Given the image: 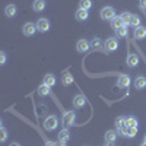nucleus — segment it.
Listing matches in <instances>:
<instances>
[{
  "instance_id": "7ed1b4c3",
  "label": "nucleus",
  "mask_w": 146,
  "mask_h": 146,
  "mask_svg": "<svg viewBox=\"0 0 146 146\" xmlns=\"http://www.w3.org/2000/svg\"><path fill=\"white\" fill-rule=\"evenodd\" d=\"M75 118H76L75 111H67V113H64V115H63V126H64V129H69L70 126H73V123H75Z\"/></svg>"
},
{
  "instance_id": "bb28decb",
  "label": "nucleus",
  "mask_w": 146,
  "mask_h": 146,
  "mask_svg": "<svg viewBox=\"0 0 146 146\" xmlns=\"http://www.w3.org/2000/svg\"><path fill=\"white\" fill-rule=\"evenodd\" d=\"M91 47L94 48V50H98V48H101V40L100 38H92V41H91Z\"/></svg>"
},
{
  "instance_id": "f03ea898",
  "label": "nucleus",
  "mask_w": 146,
  "mask_h": 146,
  "mask_svg": "<svg viewBox=\"0 0 146 146\" xmlns=\"http://www.w3.org/2000/svg\"><path fill=\"white\" fill-rule=\"evenodd\" d=\"M100 15H101V19L102 21H110V22H111L115 18V10L111 6H105V7L101 9V13Z\"/></svg>"
},
{
  "instance_id": "39448f33",
  "label": "nucleus",
  "mask_w": 146,
  "mask_h": 146,
  "mask_svg": "<svg viewBox=\"0 0 146 146\" xmlns=\"http://www.w3.org/2000/svg\"><path fill=\"white\" fill-rule=\"evenodd\" d=\"M36 28H38L40 32H47L50 29V21L45 19V18H40L36 21Z\"/></svg>"
},
{
  "instance_id": "1a4fd4ad",
  "label": "nucleus",
  "mask_w": 146,
  "mask_h": 146,
  "mask_svg": "<svg viewBox=\"0 0 146 146\" xmlns=\"http://www.w3.org/2000/svg\"><path fill=\"white\" fill-rule=\"evenodd\" d=\"M75 18H76V21H79V22H85L88 18H89V10H85V9H78L76 10V13H75Z\"/></svg>"
},
{
  "instance_id": "9b49d317",
  "label": "nucleus",
  "mask_w": 146,
  "mask_h": 146,
  "mask_svg": "<svg viewBox=\"0 0 146 146\" xmlns=\"http://www.w3.org/2000/svg\"><path fill=\"white\" fill-rule=\"evenodd\" d=\"M139 64V56L135 54V53H131L127 56V66L129 67H136Z\"/></svg>"
},
{
  "instance_id": "4be33fe9",
  "label": "nucleus",
  "mask_w": 146,
  "mask_h": 146,
  "mask_svg": "<svg viewBox=\"0 0 146 146\" xmlns=\"http://www.w3.org/2000/svg\"><path fill=\"white\" fill-rule=\"evenodd\" d=\"M126 126L127 127H137V118L133 117V115L126 117Z\"/></svg>"
},
{
  "instance_id": "473e14b6",
  "label": "nucleus",
  "mask_w": 146,
  "mask_h": 146,
  "mask_svg": "<svg viewBox=\"0 0 146 146\" xmlns=\"http://www.w3.org/2000/svg\"><path fill=\"white\" fill-rule=\"evenodd\" d=\"M140 6L146 9V0H140Z\"/></svg>"
},
{
  "instance_id": "0eeeda50",
  "label": "nucleus",
  "mask_w": 146,
  "mask_h": 146,
  "mask_svg": "<svg viewBox=\"0 0 146 146\" xmlns=\"http://www.w3.org/2000/svg\"><path fill=\"white\" fill-rule=\"evenodd\" d=\"M130 85V78L127 75H120L118 79H117V86L120 89H124V88H129Z\"/></svg>"
},
{
  "instance_id": "cd10ccee",
  "label": "nucleus",
  "mask_w": 146,
  "mask_h": 146,
  "mask_svg": "<svg viewBox=\"0 0 146 146\" xmlns=\"http://www.w3.org/2000/svg\"><path fill=\"white\" fill-rule=\"evenodd\" d=\"M115 126H117V129L124 127V126H126V117H117V120H115Z\"/></svg>"
},
{
  "instance_id": "aec40b11",
  "label": "nucleus",
  "mask_w": 146,
  "mask_h": 146,
  "mask_svg": "<svg viewBox=\"0 0 146 146\" xmlns=\"http://www.w3.org/2000/svg\"><path fill=\"white\" fill-rule=\"evenodd\" d=\"M38 95L40 96H48V95H50V86L45 85V83L40 85V86H38Z\"/></svg>"
},
{
  "instance_id": "a211bd4d",
  "label": "nucleus",
  "mask_w": 146,
  "mask_h": 146,
  "mask_svg": "<svg viewBox=\"0 0 146 146\" xmlns=\"http://www.w3.org/2000/svg\"><path fill=\"white\" fill-rule=\"evenodd\" d=\"M121 27H126L124 22H123V19H121L120 16H115V18L111 21V28H113L114 31H117V29L121 28Z\"/></svg>"
},
{
  "instance_id": "423d86ee",
  "label": "nucleus",
  "mask_w": 146,
  "mask_h": 146,
  "mask_svg": "<svg viewBox=\"0 0 146 146\" xmlns=\"http://www.w3.org/2000/svg\"><path fill=\"white\" fill-rule=\"evenodd\" d=\"M89 48H91V42L86 41V40H79V41L76 42V50H78V53H86Z\"/></svg>"
},
{
  "instance_id": "e433bc0d",
  "label": "nucleus",
  "mask_w": 146,
  "mask_h": 146,
  "mask_svg": "<svg viewBox=\"0 0 146 146\" xmlns=\"http://www.w3.org/2000/svg\"><path fill=\"white\" fill-rule=\"evenodd\" d=\"M140 146H146V143H145V142H143V143H142V145H140Z\"/></svg>"
},
{
  "instance_id": "dca6fc26",
  "label": "nucleus",
  "mask_w": 146,
  "mask_h": 146,
  "mask_svg": "<svg viewBox=\"0 0 146 146\" xmlns=\"http://www.w3.org/2000/svg\"><path fill=\"white\" fill-rule=\"evenodd\" d=\"M47 3H45V0H34V3H32V9L35 12H42L45 9Z\"/></svg>"
},
{
  "instance_id": "c85d7f7f",
  "label": "nucleus",
  "mask_w": 146,
  "mask_h": 146,
  "mask_svg": "<svg viewBox=\"0 0 146 146\" xmlns=\"http://www.w3.org/2000/svg\"><path fill=\"white\" fill-rule=\"evenodd\" d=\"M137 135V127H129V130H127V135H126V137H135Z\"/></svg>"
},
{
  "instance_id": "f8f14e48",
  "label": "nucleus",
  "mask_w": 146,
  "mask_h": 146,
  "mask_svg": "<svg viewBox=\"0 0 146 146\" xmlns=\"http://www.w3.org/2000/svg\"><path fill=\"white\" fill-rule=\"evenodd\" d=\"M136 40H145L146 38V28L145 27H137L135 28V32H133Z\"/></svg>"
},
{
  "instance_id": "ddd939ff",
  "label": "nucleus",
  "mask_w": 146,
  "mask_h": 146,
  "mask_svg": "<svg viewBox=\"0 0 146 146\" xmlns=\"http://www.w3.org/2000/svg\"><path fill=\"white\" fill-rule=\"evenodd\" d=\"M16 13H18V7L15 5H7L5 7V15L7 18H13V16H16Z\"/></svg>"
},
{
  "instance_id": "c756f323",
  "label": "nucleus",
  "mask_w": 146,
  "mask_h": 146,
  "mask_svg": "<svg viewBox=\"0 0 146 146\" xmlns=\"http://www.w3.org/2000/svg\"><path fill=\"white\" fill-rule=\"evenodd\" d=\"M7 140V130L5 127L0 129V142H6Z\"/></svg>"
},
{
  "instance_id": "f257e3e1",
  "label": "nucleus",
  "mask_w": 146,
  "mask_h": 146,
  "mask_svg": "<svg viewBox=\"0 0 146 146\" xmlns=\"http://www.w3.org/2000/svg\"><path fill=\"white\" fill-rule=\"evenodd\" d=\"M57 126H58V118H57L56 115H48V117H45L44 123H42V127H44L45 130H56Z\"/></svg>"
},
{
  "instance_id": "f704fd0d",
  "label": "nucleus",
  "mask_w": 146,
  "mask_h": 146,
  "mask_svg": "<svg viewBox=\"0 0 146 146\" xmlns=\"http://www.w3.org/2000/svg\"><path fill=\"white\" fill-rule=\"evenodd\" d=\"M58 146H66V142H60V143H58Z\"/></svg>"
},
{
  "instance_id": "412c9836",
  "label": "nucleus",
  "mask_w": 146,
  "mask_h": 146,
  "mask_svg": "<svg viewBox=\"0 0 146 146\" xmlns=\"http://www.w3.org/2000/svg\"><path fill=\"white\" fill-rule=\"evenodd\" d=\"M62 83L64 85V86H69V85L73 83V76L70 75V73H64V75L62 76Z\"/></svg>"
},
{
  "instance_id": "5701e85b",
  "label": "nucleus",
  "mask_w": 146,
  "mask_h": 146,
  "mask_svg": "<svg viewBox=\"0 0 146 146\" xmlns=\"http://www.w3.org/2000/svg\"><path fill=\"white\" fill-rule=\"evenodd\" d=\"M79 7L85 9V10H89L92 7V0H80V2H79Z\"/></svg>"
},
{
  "instance_id": "393cba45",
  "label": "nucleus",
  "mask_w": 146,
  "mask_h": 146,
  "mask_svg": "<svg viewBox=\"0 0 146 146\" xmlns=\"http://www.w3.org/2000/svg\"><path fill=\"white\" fill-rule=\"evenodd\" d=\"M130 27H135V28L140 27V18H139L137 15H131V19H130Z\"/></svg>"
},
{
  "instance_id": "2f4dec72",
  "label": "nucleus",
  "mask_w": 146,
  "mask_h": 146,
  "mask_svg": "<svg viewBox=\"0 0 146 146\" xmlns=\"http://www.w3.org/2000/svg\"><path fill=\"white\" fill-rule=\"evenodd\" d=\"M45 146H58L56 142H53V140H48L47 143H45Z\"/></svg>"
},
{
  "instance_id": "2eb2a0df",
  "label": "nucleus",
  "mask_w": 146,
  "mask_h": 146,
  "mask_svg": "<svg viewBox=\"0 0 146 146\" xmlns=\"http://www.w3.org/2000/svg\"><path fill=\"white\" fill-rule=\"evenodd\" d=\"M135 88H136L137 91L146 88V78H145V76H137V78L135 79Z\"/></svg>"
},
{
  "instance_id": "9d476101",
  "label": "nucleus",
  "mask_w": 146,
  "mask_h": 146,
  "mask_svg": "<svg viewBox=\"0 0 146 146\" xmlns=\"http://www.w3.org/2000/svg\"><path fill=\"white\" fill-rule=\"evenodd\" d=\"M105 48L108 51H115L117 48H118V41L117 38H108L105 41Z\"/></svg>"
},
{
  "instance_id": "b1692460",
  "label": "nucleus",
  "mask_w": 146,
  "mask_h": 146,
  "mask_svg": "<svg viewBox=\"0 0 146 146\" xmlns=\"http://www.w3.org/2000/svg\"><path fill=\"white\" fill-rule=\"evenodd\" d=\"M131 15L133 13H129V12H123V13L120 15V18L123 19V22H124V25L127 27V25H130V19H131Z\"/></svg>"
},
{
  "instance_id": "72a5a7b5",
  "label": "nucleus",
  "mask_w": 146,
  "mask_h": 146,
  "mask_svg": "<svg viewBox=\"0 0 146 146\" xmlns=\"http://www.w3.org/2000/svg\"><path fill=\"white\" fill-rule=\"evenodd\" d=\"M9 146H21V145H19V143H16V142H13V143H10Z\"/></svg>"
},
{
  "instance_id": "4468645a",
  "label": "nucleus",
  "mask_w": 146,
  "mask_h": 146,
  "mask_svg": "<svg viewBox=\"0 0 146 146\" xmlns=\"http://www.w3.org/2000/svg\"><path fill=\"white\" fill-rule=\"evenodd\" d=\"M115 140H117V131L108 130V131L105 133V142H107L108 145H113V143H115Z\"/></svg>"
},
{
  "instance_id": "7c9ffc66",
  "label": "nucleus",
  "mask_w": 146,
  "mask_h": 146,
  "mask_svg": "<svg viewBox=\"0 0 146 146\" xmlns=\"http://www.w3.org/2000/svg\"><path fill=\"white\" fill-rule=\"evenodd\" d=\"M5 63H6V53L2 51L0 53V64H5Z\"/></svg>"
},
{
  "instance_id": "6ab92c4d",
  "label": "nucleus",
  "mask_w": 146,
  "mask_h": 146,
  "mask_svg": "<svg viewBox=\"0 0 146 146\" xmlns=\"http://www.w3.org/2000/svg\"><path fill=\"white\" fill-rule=\"evenodd\" d=\"M58 140L60 142H69L70 140V131L67 129H63L62 131H58Z\"/></svg>"
},
{
  "instance_id": "6e6552de",
  "label": "nucleus",
  "mask_w": 146,
  "mask_h": 146,
  "mask_svg": "<svg viewBox=\"0 0 146 146\" xmlns=\"http://www.w3.org/2000/svg\"><path fill=\"white\" fill-rule=\"evenodd\" d=\"M85 105H86V98H85L83 95H76L75 98H73V107H75V108L80 110Z\"/></svg>"
},
{
  "instance_id": "a878e982",
  "label": "nucleus",
  "mask_w": 146,
  "mask_h": 146,
  "mask_svg": "<svg viewBox=\"0 0 146 146\" xmlns=\"http://www.w3.org/2000/svg\"><path fill=\"white\" fill-rule=\"evenodd\" d=\"M115 32H117V36H121V38H123V36H127L129 29H127V27H121V28H118Z\"/></svg>"
},
{
  "instance_id": "f3484780",
  "label": "nucleus",
  "mask_w": 146,
  "mask_h": 146,
  "mask_svg": "<svg viewBox=\"0 0 146 146\" xmlns=\"http://www.w3.org/2000/svg\"><path fill=\"white\" fill-rule=\"evenodd\" d=\"M56 82H57V79H56V76L54 75H51V73H47V75L44 76V82L42 83H45V85H48V86H54L56 85Z\"/></svg>"
},
{
  "instance_id": "c9c22d12",
  "label": "nucleus",
  "mask_w": 146,
  "mask_h": 146,
  "mask_svg": "<svg viewBox=\"0 0 146 146\" xmlns=\"http://www.w3.org/2000/svg\"><path fill=\"white\" fill-rule=\"evenodd\" d=\"M143 142H145V143H146V135H145V137H143Z\"/></svg>"
},
{
  "instance_id": "20e7f679",
  "label": "nucleus",
  "mask_w": 146,
  "mask_h": 146,
  "mask_svg": "<svg viewBox=\"0 0 146 146\" xmlns=\"http://www.w3.org/2000/svg\"><path fill=\"white\" fill-rule=\"evenodd\" d=\"M35 31H38V28H36V23H32V22H27L25 25L22 27V32L27 36H32L35 34Z\"/></svg>"
}]
</instances>
